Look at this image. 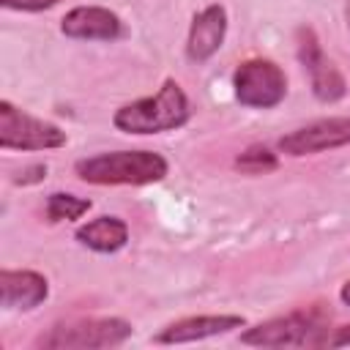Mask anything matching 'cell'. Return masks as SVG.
<instances>
[{
    "label": "cell",
    "instance_id": "cell-7",
    "mask_svg": "<svg viewBox=\"0 0 350 350\" xmlns=\"http://www.w3.org/2000/svg\"><path fill=\"white\" fill-rule=\"evenodd\" d=\"M298 57L304 63V68L309 71V79H312V90L320 101L331 104V101H339L345 93H347V82L342 77V71L334 66L331 57H325L317 36L312 27H301L298 30Z\"/></svg>",
    "mask_w": 350,
    "mask_h": 350
},
{
    "label": "cell",
    "instance_id": "cell-16",
    "mask_svg": "<svg viewBox=\"0 0 350 350\" xmlns=\"http://www.w3.org/2000/svg\"><path fill=\"white\" fill-rule=\"evenodd\" d=\"M0 3L5 8H19V11H44V8H52L60 0H0Z\"/></svg>",
    "mask_w": 350,
    "mask_h": 350
},
{
    "label": "cell",
    "instance_id": "cell-17",
    "mask_svg": "<svg viewBox=\"0 0 350 350\" xmlns=\"http://www.w3.org/2000/svg\"><path fill=\"white\" fill-rule=\"evenodd\" d=\"M44 175H46V164H36V167H27L25 172H19L16 183H36V180H41Z\"/></svg>",
    "mask_w": 350,
    "mask_h": 350
},
{
    "label": "cell",
    "instance_id": "cell-10",
    "mask_svg": "<svg viewBox=\"0 0 350 350\" xmlns=\"http://www.w3.org/2000/svg\"><path fill=\"white\" fill-rule=\"evenodd\" d=\"M243 317L241 314H200V317H186L172 325H167L161 334H156L159 345H183V342H200L216 334H227L232 328H241Z\"/></svg>",
    "mask_w": 350,
    "mask_h": 350
},
{
    "label": "cell",
    "instance_id": "cell-13",
    "mask_svg": "<svg viewBox=\"0 0 350 350\" xmlns=\"http://www.w3.org/2000/svg\"><path fill=\"white\" fill-rule=\"evenodd\" d=\"M77 241L93 252L109 254V252H118L120 246H126L129 227L118 216H98V219H93L77 230Z\"/></svg>",
    "mask_w": 350,
    "mask_h": 350
},
{
    "label": "cell",
    "instance_id": "cell-5",
    "mask_svg": "<svg viewBox=\"0 0 350 350\" xmlns=\"http://www.w3.org/2000/svg\"><path fill=\"white\" fill-rule=\"evenodd\" d=\"M232 85H235V98L243 107H254V109L276 107L287 93L284 71L273 60H262V57L243 60L235 71Z\"/></svg>",
    "mask_w": 350,
    "mask_h": 350
},
{
    "label": "cell",
    "instance_id": "cell-1",
    "mask_svg": "<svg viewBox=\"0 0 350 350\" xmlns=\"http://www.w3.org/2000/svg\"><path fill=\"white\" fill-rule=\"evenodd\" d=\"M189 120V98L175 79H167L150 98L131 101L115 112V126L126 134L172 131Z\"/></svg>",
    "mask_w": 350,
    "mask_h": 350
},
{
    "label": "cell",
    "instance_id": "cell-3",
    "mask_svg": "<svg viewBox=\"0 0 350 350\" xmlns=\"http://www.w3.org/2000/svg\"><path fill=\"white\" fill-rule=\"evenodd\" d=\"M328 320L331 314L323 306H309L243 331L241 342L257 347H320L328 345Z\"/></svg>",
    "mask_w": 350,
    "mask_h": 350
},
{
    "label": "cell",
    "instance_id": "cell-11",
    "mask_svg": "<svg viewBox=\"0 0 350 350\" xmlns=\"http://www.w3.org/2000/svg\"><path fill=\"white\" fill-rule=\"evenodd\" d=\"M227 33V11L221 5H208L202 8L189 30V41H186V52L194 63L208 60L224 41Z\"/></svg>",
    "mask_w": 350,
    "mask_h": 350
},
{
    "label": "cell",
    "instance_id": "cell-8",
    "mask_svg": "<svg viewBox=\"0 0 350 350\" xmlns=\"http://www.w3.org/2000/svg\"><path fill=\"white\" fill-rule=\"evenodd\" d=\"M342 145H350V118H323L279 139V150L290 156L320 153V150H331Z\"/></svg>",
    "mask_w": 350,
    "mask_h": 350
},
{
    "label": "cell",
    "instance_id": "cell-19",
    "mask_svg": "<svg viewBox=\"0 0 350 350\" xmlns=\"http://www.w3.org/2000/svg\"><path fill=\"white\" fill-rule=\"evenodd\" d=\"M339 298H342V301H345V304L350 306V279H347V282L342 284V290H339Z\"/></svg>",
    "mask_w": 350,
    "mask_h": 350
},
{
    "label": "cell",
    "instance_id": "cell-4",
    "mask_svg": "<svg viewBox=\"0 0 350 350\" xmlns=\"http://www.w3.org/2000/svg\"><path fill=\"white\" fill-rule=\"evenodd\" d=\"M131 336V325L118 317H101V320H77L66 325H55L49 334L38 336L36 347L46 350H90V347H115L123 345Z\"/></svg>",
    "mask_w": 350,
    "mask_h": 350
},
{
    "label": "cell",
    "instance_id": "cell-12",
    "mask_svg": "<svg viewBox=\"0 0 350 350\" xmlns=\"http://www.w3.org/2000/svg\"><path fill=\"white\" fill-rule=\"evenodd\" d=\"M46 293V279L36 271H0V298L5 309H33Z\"/></svg>",
    "mask_w": 350,
    "mask_h": 350
},
{
    "label": "cell",
    "instance_id": "cell-9",
    "mask_svg": "<svg viewBox=\"0 0 350 350\" xmlns=\"http://www.w3.org/2000/svg\"><path fill=\"white\" fill-rule=\"evenodd\" d=\"M63 33L82 41H112L120 36V19L101 5H79L63 16Z\"/></svg>",
    "mask_w": 350,
    "mask_h": 350
},
{
    "label": "cell",
    "instance_id": "cell-18",
    "mask_svg": "<svg viewBox=\"0 0 350 350\" xmlns=\"http://www.w3.org/2000/svg\"><path fill=\"white\" fill-rule=\"evenodd\" d=\"M328 345H331V347H342V345H350V325H342V328H336V334L328 339Z\"/></svg>",
    "mask_w": 350,
    "mask_h": 350
},
{
    "label": "cell",
    "instance_id": "cell-6",
    "mask_svg": "<svg viewBox=\"0 0 350 350\" xmlns=\"http://www.w3.org/2000/svg\"><path fill=\"white\" fill-rule=\"evenodd\" d=\"M0 145L14 150H49L66 145V131L16 109L11 101H0Z\"/></svg>",
    "mask_w": 350,
    "mask_h": 350
},
{
    "label": "cell",
    "instance_id": "cell-14",
    "mask_svg": "<svg viewBox=\"0 0 350 350\" xmlns=\"http://www.w3.org/2000/svg\"><path fill=\"white\" fill-rule=\"evenodd\" d=\"M88 211H90V200H82V197H74V194L55 191L46 200V219L49 221H71V219H79Z\"/></svg>",
    "mask_w": 350,
    "mask_h": 350
},
{
    "label": "cell",
    "instance_id": "cell-2",
    "mask_svg": "<svg viewBox=\"0 0 350 350\" xmlns=\"http://www.w3.org/2000/svg\"><path fill=\"white\" fill-rule=\"evenodd\" d=\"M77 175L98 186H142L161 180L167 175V161L153 150H115L77 161Z\"/></svg>",
    "mask_w": 350,
    "mask_h": 350
},
{
    "label": "cell",
    "instance_id": "cell-15",
    "mask_svg": "<svg viewBox=\"0 0 350 350\" xmlns=\"http://www.w3.org/2000/svg\"><path fill=\"white\" fill-rule=\"evenodd\" d=\"M235 167H238L241 172H246V175H265V172H273V170L279 167V161H276V156H273L268 148L252 145L249 150H243V153L235 159Z\"/></svg>",
    "mask_w": 350,
    "mask_h": 350
}]
</instances>
